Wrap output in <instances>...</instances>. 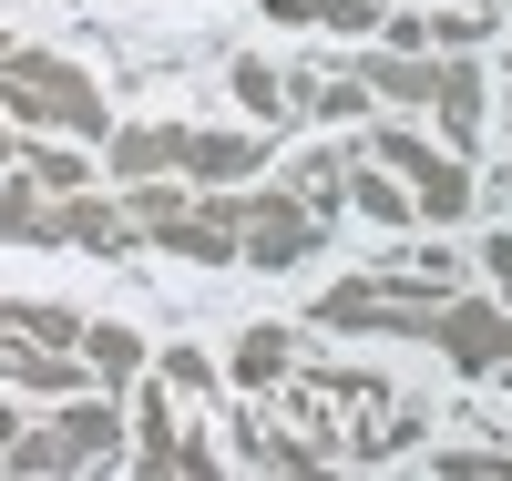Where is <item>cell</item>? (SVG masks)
Returning <instances> with one entry per match:
<instances>
[{
	"instance_id": "cell-15",
	"label": "cell",
	"mask_w": 512,
	"mask_h": 481,
	"mask_svg": "<svg viewBox=\"0 0 512 481\" xmlns=\"http://www.w3.org/2000/svg\"><path fill=\"white\" fill-rule=\"evenodd\" d=\"M82 369H93L103 389H123V379H144V369H154V348H144L134 328H82Z\"/></svg>"
},
{
	"instance_id": "cell-1",
	"label": "cell",
	"mask_w": 512,
	"mask_h": 481,
	"mask_svg": "<svg viewBox=\"0 0 512 481\" xmlns=\"http://www.w3.org/2000/svg\"><path fill=\"white\" fill-rule=\"evenodd\" d=\"M0 113L11 123H31V134H72V144H93V134H113V113H103V82L82 72V62H62V52H0Z\"/></svg>"
},
{
	"instance_id": "cell-10",
	"label": "cell",
	"mask_w": 512,
	"mask_h": 481,
	"mask_svg": "<svg viewBox=\"0 0 512 481\" xmlns=\"http://www.w3.org/2000/svg\"><path fill=\"white\" fill-rule=\"evenodd\" d=\"M0 236L11 246H62V195L41 185V174H11V185H0Z\"/></svg>"
},
{
	"instance_id": "cell-11",
	"label": "cell",
	"mask_w": 512,
	"mask_h": 481,
	"mask_svg": "<svg viewBox=\"0 0 512 481\" xmlns=\"http://www.w3.org/2000/svg\"><path fill=\"white\" fill-rule=\"evenodd\" d=\"M62 246H82V256H123V246H134V215H123L113 195L82 185V195H62Z\"/></svg>"
},
{
	"instance_id": "cell-19",
	"label": "cell",
	"mask_w": 512,
	"mask_h": 481,
	"mask_svg": "<svg viewBox=\"0 0 512 481\" xmlns=\"http://www.w3.org/2000/svg\"><path fill=\"white\" fill-rule=\"evenodd\" d=\"M236 103H246L256 123H287V113H297V103H287V72H277V62H256V52L236 62Z\"/></svg>"
},
{
	"instance_id": "cell-24",
	"label": "cell",
	"mask_w": 512,
	"mask_h": 481,
	"mask_svg": "<svg viewBox=\"0 0 512 481\" xmlns=\"http://www.w3.org/2000/svg\"><path fill=\"white\" fill-rule=\"evenodd\" d=\"M420 31H431L441 52H472V41L492 31V11H431V21H420Z\"/></svg>"
},
{
	"instance_id": "cell-16",
	"label": "cell",
	"mask_w": 512,
	"mask_h": 481,
	"mask_svg": "<svg viewBox=\"0 0 512 481\" xmlns=\"http://www.w3.org/2000/svg\"><path fill=\"white\" fill-rule=\"evenodd\" d=\"M287 195L308 215H338V205H349V154H297L287 164Z\"/></svg>"
},
{
	"instance_id": "cell-6",
	"label": "cell",
	"mask_w": 512,
	"mask_h": 481,
	"mask_svg": "<svg viewBox=\"0 0 512 481\" xmlns=\"http://www.w3.org/2000/svg\"><path fill=\"white\" fill-rule=\"evenodd\" d=\"M502 328H512V308H492V297H441L431 308V348L451 369H502Z\"/></svg>"
},
{
	"instance_id": "cell-28",
	"label": "cell",
	"mask_w": 512,
	"mask_h": 481,
	"mask_svg": "<svg viewBox=\"0 0 512 481\" xmlns=\"http://www.w3.org/2000/svg\"><path fill=\"white\" fill-rule=\"evenodd\" d=\"M0 52H11V41H0Z\"/></svg>"
},
{
	"instance_id": "cell-2",
	"label": "cell",
	"mask_w": 512,
	"mask_h": 481,
	"mask_svg": "<svg viewBox=\"0 0 512 481\" xmlns=\"http://www.w3.org/2000/svg\"><path fill=\"white\" fill-rule=\"evenodd\" d=\"M123 215H134V236H154L164 256H195V267H236V215H226V195L205 205V195H185L175 174H144L134 195H123Z\"/></svg>"
},
{
	"instance_id": "cell-7",
	"label": "cell",
	"mask_w": 512,
	"mask_h": 481,
	"mask_svg": "<svg viewBox=\"0 0 512 481\" xmlns=\"http://www.w3.org/2000/svg\"><path fill=\"white\" fill-rule=\"evenodd\" d=\"M134 471H216V451L195 441V430H175V389H144L134 400Z\"/></svg>"
},
{
	"instance_id": "cell-8",
	"label": "cell",
	"mask_w": 512,
	"mask_h": 481,
	"mask_svg": "<svg viewBox=\"0 0 512 481\" xmlns=\"http://www.w3.org/2000/svg\"><path fill=\"white\" fill-rule=\"evenodd\" d=\"M41 430L62 441V471L123 461V410H113V400H82V389H72V400H62V420H41Z\"/></svg>"
},
{
	"instance_id": "cell-12",
	"label": "cell",
	"mask_w": 512,
	"mask_h": 481,
	"mask_svg": "<svg viewBox=\"0 0 512 481\" xmlns=\"http://www.w3.org/2000/svg\"><path fill=\"white\" fill-rule=\"evenodd\" d=\"M359 82H369V103H431V82H441V62L431 52H359Z\"/></svg>"
},
{
	"instance_id": "cell-5",
	"label": "cell",
	"mask_w": 512,
	"mask_h": 481,
	"mask_svg": "<svg viewBox=\"0 0 512 481\" xmlns=\"http://www.w3.org/2000/svg\"><path fill=\"white\" fill-rule=\"evenodd\" d=\"M369 154L390 164V174H410V205L431 215V226H451V215H472V164H461V154L420 144V134H369Z\"/></svg>"
},
{
	"instance_id": "cell-3",
	"label": "cell",
	"mask_w": 512,
	"mask_h": 481,
	"mask_svg": "<svg viewBox=\"0 0 512 481\" xmlns=\"http://www.w3.org/2000/svg\"><path fill=\"white\" fill-rule=\"evenodd\" d=\"M226 215H236V256L246 267H297V256H318V236H328V215H308L297 195H226Z\"/></svg>"
},
{
	"instance_id": "cell-17",
	"label": "cell",
	"mask_w": 512,
	"mask_h": 481,
	"mask_svg": "<svg viewBox=\"0 0 512 481\" xmlns=\"http://www.w3.org/2000/svg\"><path fill=\"white\" fill-rule=\"evenodd\" d=\"M0 328H11V338H41V348H82V318L52 308V297H11V308H0Z\"/></svg>"
},
{
	"instance_id": "cell-14",
	"label": "cell",
	"mask_w": 512,
	"mask_h": 481,
	"mask_svg": "<svg viewBox=\"0 0 512 481\" xmlns=\"http://www.w3.org/2000/svg\"><path fill=\"white\" fill-rule=\"evenodd\" d=\"M482 93H492V82H482L472 62L451 52V62H441V82H431V113H441V134H451V154H461V144L482 134Z\"/></svg>"
},
{
	"instance_id": "cell-22",
	"label": "cell",
	"mask_w": 512,
	"mask_h": 481,
	"mask_svg": "<svg viewBox=\"0 0 512 481\" xmlns=\"http://www.w3.org/2000/svg\"><path fill=\"white\" fill-rule=\"evenodd\" d=\"M246 461H267V471H318V451H308V441H287V430H267V420L246 430Z\"/></svg>"
},
{
	"instance_id": "cell-25",
	"label": "cell",
	"mask_w": 512,
	"mask_h": 481,
	"mask_svg": "<svg viewBox=\"0 0 512 481\" xmlns=\"http://www.w3.org/2000/svg\"><path fill=\"white\" fill-rule=\"evenodd\" d=\"M482 267H492V287L512 297V236H492V246H482Z\"/></svg>"
},
{
	"instance_id": "cell-13",
	"label": "cell",
	"mask_w": 512,
	"mask_h": 481,
	"mask_svg": "<svg viewBox=\"0 0 512 481\" xmlns=\"http://www.w3.org/2000/svg\"><path fill=\"white\" fill-rule=\"evenodd\" d=\"M103 144H113V174H123V185H144V174H175L185 123H123V134H103Z\"/></svg>"
},
{
	"instance_id": "cell-23",
	"label": "cell",
	"mask_w": 512,
	"mask_h": 481,
	"mask_svg": "<svg viewBox=\"0 0 512 481\" xmlns=\"http://www.w3.org/2000/svg\"><path fill=\"white\" fill-rule=\"evenodd\" d=\"M154 379H164V389H216V359H205V348H164Z\"/></svg>"
},
{
	"instance_id": "cell-26",
	"label": "cell",
	"mask_w": 512,
	"mask_h": 481,
	"mask_svg": "<svg viewBox=\"0 0 512 481\" xmlns=\"http://www.w3.org/2000/svg\"><path fill=\"white\" fill-rule=\"evenodd\" d=\"M267 21H318V0H256Z\"/></svg>"
},
{
	"instance_id": "cell-21",
	"label": "cell",
	"mask_w": 512,
	"mask_h": 481,
	"mask_svg": "<svg viewBox=\"0 0 512 481\" xmlns=\"http://www.w3.org/2000/svg\"><path fill=\"white\" fill-rule=\"evenodd\" d=\"M236 379H246V389L287 379V328H246V338H236Z\"/></svg>"
},
{
	"instance_id": "cell-9",
	"label": "cell",
	"mask_w": 512,
	"mask_h": 481,
	"mask_svg": "<svg viewBox=\"0 0 512 481\" xmlns=\"http://www.w3.org/2000/svg\"><path fill=\"white\" fill-rule=\"evenodd\" d=\"M175 174H195V185H236V174H267V144H256V134H195V123H185Z\"/></svg>"
},
{
	"instance_id": "cell-4",
	"label": "cell",
	"mask_w": 512,
	"mask_h": 481,
	"mask_svg": "<svg viewBox=\"0 0 512 481\" xmlns=\"http://www.w3.org/2000/svg\"><path fill=\"white\" fill-rule=\"evenodd\" d=\"M431 308H441V287H390V277H349V287H328L318 297V318L328 328H390V338H431Z\"/></svg>"
},
{
	"instance_id": "cell-27",
	"label": "cell",
	"mask_w": 512,
	"mask_h": 481,
	"mask_svg": "<svg viewBox=\"0 0 512 481\" xmlns=\"http://www.w3.org/2000/svg\"><path fill=\"white\" fill-rule=\"evenodd\" d=\"M0 164H21V144H11V113H0Z\"/></svg>"
},
{
	"instance_id": "cell-20",
	"label": "cell",
	"mask_w": 512,
	"mask_h": 481,
	"mask_svg": "<svg viewBox=\"0 0 512 481\" xmlns=\"http://www.w3.org/2000/svg\"><path fill=\"white\" fill-rule=\"evenodd\" d=\"M21 174H41L52 195H82V185H93V164L72 154V134H62V144H21Z\"/></svg>"
},
{
	"instance_id": "cell-18",
	"label": "cell",
	"mask_w": 512,
	"mask_h": 481,
	"mask_svg": "<svg viewBox=\"0 0 512 481\" xmlns=\"http://www.w3.org/2000/svg\"><path fill=\"white\" fill-rule=\"evenodd\" d=\"M349 205L369 215V226H410V215H420L410 185H390V174H369V164H349Z\"/></svg>"
}]
</instances>
